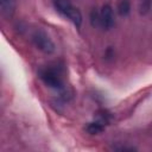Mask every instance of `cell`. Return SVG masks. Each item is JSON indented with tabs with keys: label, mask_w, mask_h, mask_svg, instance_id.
<instances>
[{
	"label": "cell",
	"mask_w": 152,
	"mask_h": 152,
	"mask_svg": "<svg viewBox=\"0 0 152 152\" xmlns=\"http://www.w3.org/2000/svg\"><path fill=\"white\" fill-rule=\"evenodd\" d=\"M131 11V4L129 0H120L118 4V12L120 15H127Z\"/></svg>",
	"instance_id": "52a82bcc"
},
{
	"label": "cell",
	"mask_w": 152,
	"mask_h": 152,
	"mask_svg": "<svg viewBox=\"0 0 152 152\" xmlns=\"http://www.w3.org/2000/svg\"><path fill=\"white\" fill-rule=\"evenodd\" d=\"M90 23L93 26L101 25V18H100V12L96 8H93L90 12Z\"/></svg>",
	"instance_id": "ba28073f"
},
{
	"label": "cell",
	"mask_w": 152,
	"mask_h": 152,
	"mask_svg": "<svg viewBox=\"0 0 152 152\" xmlns=\"http://www.w3.org/2000/svg\"><path fill=\"white\" fill-rule=\"evenodd\" d=\"M1 4V12L4 17L10 18L14 13L15 10V0H0Z\"/></svg>",
	"instance_id": "5b68a950"
},
{
	"label": "cell",
	"mask_w": 152,
	"mask_h": 152,
	"mask_svg": "<svg viewBox=\"0 0 152 152\" xmlns=\"http://www.w3.org/2000/svg\"><path fill=\"white\" fill-rule=\"evenodd\" d=\"M31 39H32L33 44L36 45V48L39 49L42 52L50 55L55 51V44L45 31L39 30V28L33 31V33L31 36Z\"/></svg>",
	"instance_id": "7a4b0ae2"
},
{
	"label": "cell",
	"mask_w": 152,
	"mask_h": 152,
	"mask_svg": "<svg viewBox=\"0 0 152 152\" xmlns=\"http://www.w3.org/2000/svg\"><path fill=\"white\" fill-rule=\"evenodd\" d=\"M86 129L89 134H99L104 129V127L101 122H90V124H88Z\"/></svg>",
	"instance_id": "8992f818"
},
{
	"label": "cell",
	"mask_w": 152,
	"mask_h": 152,
	"mask_svg": "<svg viewBox=\"0 0 152 152\" xmlns=\"http://www.w3.org/2000/svg\"><path fill=\"white\" fill-rule=\"evenodd\" d=\"M55 4H56V8L64 17H66L70 21H72V24L75 26H77V27L81 26V24H82V14L76 7H74L66 0H55Z\"/></svg>",
	"instance_id": "6da1fadb"
},
{
	"label": "cell",
	"mask_w": 152,
	"mask_h": 152,
	"mask_svg": "<svg viewBox=\"0 0 152 152\" xmlns=\"http://www.w3.org/2000/svg\"><path fill=\"white\" fill-rule=\"evenodd\" d=\"M39 76H40L42 81H43L46 86H49V87H51V88L59 89V88H62V86H63L62 80H61V77L58 76V74H56V72H55L53 70H51V69H44V70H42V71L39 72Z\"/></svg>",
	"instance_id": "3957f363"
},
{
	"label": "cell",
	"mask_w": 152,
	"mask_h": 152,
	"mask_svg": "<svg viewBox=\"0 0 152 152\" xmlns=\"http://www.w3.org/2000/svg\"><path fill=\"white\" fill-rule=\"evenodd\" d=\"M100 18H101V25L106 28L109 30L114 26V13H113V8L110 5L106 4L102 6L101 11H100Z\"/></svg>",
	"instance_id": "277c9868"
}]
</instances>
